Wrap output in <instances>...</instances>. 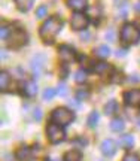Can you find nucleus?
Listing matches in <instances>:
<instances>
[{"label":"nucleus","instance_id":"nucleus-1","mask_svg":"<svg viewBox=\"0 0 140 161\" xmlns=\"http://www.w3.org/2000/svg\"><path fill=\"white\" fill-rule=\"evenodd\" d=\"M61 29H63V19H60L58 17H51L42 24L39 35L45 40V43H52L54 37L58 35Z\"/></svg>","mask_w":140,"mask_h":161},{"label":"nucleus","instance_id":"nucleus-2","mask_svg":"<svg viewBox=\"0 0 140 161\" xmlns=\"http://www.w3.org/2000/svg\"><path fill=\"white\" fill-rule=\"evenodd\" d=\"M140 39V30L133 24H125L121 30V40L127 45L137 43Z\"/></svg>","mask_w":140,"mask_h":161},{"label":"nucleus","instance_id":"nucleus-3","mask_svg":"<svg viewBox=\"0 0 140 161\" xmlns=\"http://www.w3.org/2000/svg\"><path fill=\"white\" fill-rule=\"evenodd\" d=\"M75 119V114L72 110L66 109V108H58L52 112L51 115V121L58 124V125H69L72 121Z\"/></svg>","mask_w":140,"mask_h":161},{"label":"nucleus","instance_id":"nucleus-4","mask_svg":"<svg viewBox=\"0 0 140 161\" xmlns=\"http://www.w3.org/2000/svg\"><path fill=\"white\" fill-rule=\"evenodd\" d=\"M6 40H8L9 48H21L23 45L27 43V33L21 29L11 30V33H9Z\"/></svg>","mask_w":140,"mask_h":161},{"label":"nucleus","instance_id":"nucleus-5","mask_svg":"<svg viewBox=\"0 0 140 161\" xmlns=\"http://www.w3.org/2000/svg\"><path fill=\"white\" fill-rule=\"evenodd\" d=\"M46 134H48V140L51 143H60L66 139V131L63 130V125H58V124H49L46 127Z\"/></svg>","mask_w":140,"mask_h":161},{"label":"nucleus","instance_id":"nucleus-6","mask_svg":"<svg viewBox=\"0 0 140 161\" xmlns=\"http://www.w3.org/2000/svg\"><path fill=\"white\" fill-rule=\"evenodd\" d=\"M45 66H46V57L43 54H37V55H35V57L31 58L30 67H31V72H33L35 78H39L43 73Z\"/></svg>","mask_w":140,"mask_h":161},{"label":"nucleus","instance_id":"nucleus-7","mask_svg":"<svg viewBox=\"0 0 140 161\" xmlns=\"http://www.w3.org/2000/svg\"><path fill=\"white\" fill-rule=\"evenodd\" d=\"M70 25H72L73 30H78V31L85 30L88 25V15L81 14V12L73 14V15H72V19H70Z\"/></svg>","mask_w":140,"mask_h":161},{"label":"nucleus","instance_id":"nucleus-8","mask_svg":"<svg viewBox=\"0 0 140 161\" xmlns=\"http://www.w3.org/2000/svg\"><path fill=\"white\" fill-rule=\"evenodd\" d=\"M58 54H60L61 61H64V63H72V61H75V58H76L75 49H73L72 46H67V45L60 46Z\"/></svg>","mask_w":140,"mask_h":161},{"label":"nucleus","instance_id":"nucleus-9","mask_svg":"<svg viewBox=\"0 0 140 161\" xmlns=\"http://www.w3.org/2000/svg\"><path fill=\"white\" fill-rule=\"evenodd\" d=\"M124 100L128 106H140V90H131L124 94Z\"/></svg>","mask_w":140,"mask_h":161},{"label":"nucleus","instance_id":"nucleus-10","mask_svg":"<svg viewBox=\"0 0 140 161\" xmlns=\"http://www.w3.org/2000/svg\"><path fill=\"white\" fill-rule=\"evenodd\" d=\"M100 149H101V152H103V155L112 157V155H115V152H116V143H115L112 139H106V140L101 142Z\"/></svg>","mask_w":140,"mask_h":161},{"label":"nucleus","instance_id":"nucleus-11","mask_svg":"<svg viewBox=\"0 0 140 161\" xmlns=\"http://www.w3.org/2000/svg\"><path fill=\"white\" fill-rule=\"evenodd\" d=\"M31 157H33V152H31V149L29 146H21L17 151V158L19 161H29L31 160Z\"/></svg>","mask_w":140,"mask_h":161},{"label":"nucleus","instance_id":"nucleus-12","mask_svg":"<svg viewBox=\"0 0 140 161\" xmlns=\"http://www.w3.org/2000/svg\"><path fill=\"white\" fill-rule=\"evenodd\" d=\"M67 5H69L70 9L78 11V12H81V11H83V9L88 8L87 0H67Z\"/></svg>","mask_w":140,"mask_h":161},{"label":"nucleus","instance_id":"nucleus-13","mask_svg":"<svg viewBox=\"0 0 140 161\" xmlns=\"http://www.w3.org/2000/svg\"><path fill=\"white\" fill-rule=\"evenodd\" d=\"M35 0H15V5L21 12H29L33 8Z\"/></svg>","mask_w":140,"mask_h":161},{"label":"nucleus","instance_id":"nucleus-14","mask_svg":"<svg viewBox=\"0 0 140 161\" xmlns=\"http://www.w3.org/2000/svg\"><path fill=\"white\" fill-rule=\"evenodd\" d=\"M24 92H25L29 97H35L36 94H37V84H36L35 80L27 82V84L24 85Z\"/></svg>","mask_w":140,"mask_h":161},{"label":"nucleus","instance_id":"nucleus-15","mask_svg":"<svg viewBox=\"0 0 140 161\" xmlns=\"http://www.w3.org/2000/svg\"><path fill=\"white\" fill-rule=\"evenodd\" d=\"M9 84H11V76H9V73H8V72H2V73H0V88H2V91H6Z\"/></svg>","mask_w":140,"mask_h":161},{"label":"nucleus","instance_id":"nucleus-16","mask_svg":"<svg viewBox=\"0 0 140 161\" xmlns=\"http://www.w3.org/2000/svg\"><path fill=\"white\" fill-rule=\"evenodd\" d=\"M64 161H82V154L79 151H69L64 155Z\"/></svg>","mask_w":140,"mask_h":161},{"label":"nucleus","instance_id":"nucleus-17","mask_svg":"<svg viewBox=\"0 0 140 161\" xmlns=\"http://www.w3.org/2000/svg\"><path fill=\"white\" fill-rule=\"evenodd\" d=\"M94 52H95V55L100 58H106L110 55V49H109V46H106V45H100L99 48H95Z\"/></svg>","mask_w":140,"mask_h":161},{"label":"nucleus","instance_id":"nucleus-18","mask_svg":"<svg viewBox=\"0 0 140 161\" xmlns=\"http://www.w3.org/2000/svg\"><path fill=\"white\" fill-rule=\"evenodd\" d=\"M94 70H95L99 75H106V73L110 72V66L107 63H97L94 66Z\"/></svg>","mask_w":140,"mask_h":161},{"label":"nucleus","instance_id":"nucleus-19","mask_svg":"<svg viewBox=\"0 0 140 161\" xmlns=\"http://www.w3.org/2000/svg\"><path fill=\"white\" fill-rule=\"evenodd\" d=\"M121 145H122L125 149L133 148V145H134V137H133L131 134H125V136L121 137Z\"/></svg>","mask_w":140,"mask_h":161},{"label":"nucleus","instance_id":"nucleus-20","mask_svg":"<svg viewBox=\"0 0 140 161\" xmlns=\"http://www.w3.org/2000/svg\"><path fill=\"white\" fill-rule=\"evenodd\" d=\"M116 110H118V103L115 100H109V103H106V106H105L106 115H113Z\"/></svg>","mask_w":140,"mask_h":161},{"label":"nucleus","instance_id":"nucleus-21","mask_svg":"<svg viewBox=\"0 0 140 161\" xmlns=\"http://www.w3.org/2000/svg\"><path fill=\"white\" fill-rule=\"evenodd\" d=\"M124 121L121 118H115V119H112L110 122V130L112 131H122L124 130Z\"/></svg>","mask_w":140,"mask_h":161},{"label":"nucleus","instance_id":"nucleus-22","mask_svg":"<svg viewBox=\"0 0 140 161\" xmlns=\"http://www.w3.org/2000/svg\"><path fill=\"white\" fill-rule=\"evenodd\" d=\"M97 122H99V114L94 110V112H91L89 116H88V125L91 127V128H95V127H97Z\"/></svg>","mask_w":140,"mask_h":161},{"label":"nucleus","instance_id":"nucleus-23","mask_svg":"<svg viewBox=\"0 0 140 161\" xmlns=\"http://www.w3.org/2000/svg\"><path fill=\"white\" fill-rule=\"evenodd\" d=\"M75 80L78 82V84H82V82H85L87 80V72L83 69H81V70H78L75 73Z\"/></svg>","mask_w":140,"mask_h":161},{"label":"nucleus","instance_id":"nucleus-24","mask_svg":"<svg viewBox=\"0 0 140 161\" xmlns=\"http://www.w3.org/2000/svg\"><path fill=\"white\" fill-rule=\"evenodd\" d=\"M54 96H55V90L54 88H46L43 91V100H52Z\"/></svg>","mask_w":140,"mask_h":161},{"label":"nucleus","instance_id":"nucleus-25","mask_svg":"<svg viewBox=\"0 0 140 161\" xmlns=\"http://www.w3.org/2000/svg\"><path fill=\"white\" fill-rule=\"evenodd\" d=\"M48 14V8L46 6H39L37 11H36V17L37 18H45Z\"/></svg>","mask_w":140,"mask_h":161},{"label":"nucleus","instance_id":"nucleus-26","mask_svg":"<svg viewBox=\"0 0 140 161\" xmlns=\"http://www.w3.org/2000/svg\"><path fill=\"white\" fill-rule=\"evenodd\" d=\"M9 33H11L9 25H2V29H0V37H2V39H8Z\"/></svg>","mask_w":140,"mask_h":161},{"label":"nucleus","instance_id":"nucleus-27","mask_svg":"<svg viewBox=\"0 0 140 161\" xmlns=\"http://www.w3.org/2000/svg\"><path fill=\"white\" fill-rule=\"evenodd\" d=\"M58 94L61 97H66L67 94H69V88L64 85V84H60L58 85Z\"/></svg>","mask_w":140,"mask_h":161},{"label":"nucleus","instance_id":"nucleus-28","mask_svg":"<svg viewBox=\"0 0 140 161\" xmlns=\"http://www.w3.org/2000/svg\"><path fill=\"white\" fill-rule=\"evenodd\" d=\"M88 91H85V90H79L78 91V94H76V100H85V98H88Z\"/></svg>","mask_w":140,"mask_h":161},{"label":"nucleus","instance_id":"nucleus-29","mask_svg":"<svg viewBox=\"0 0 140 161\" xmlns=\"http://www.w3.org/2000/svg\"><path fill=\"white\" fill-rule=\"evenodd\" d=\"M122 161H140L139 155H136V154H127V155L124 157Z\"/></svg>","mask_w":140,"mask_h":161},{"label":"nucleus","instance_id":"nucleus-30","mask_svg":"<svg viewBox=\"0 0 140 161\" xmlns=\"http://www.w3.org/2000/svg\"><path fill=\"white\" fill-rule=\"evenodd\" d=\"M106 39L109 40V42H113V39H115V33H113V30H109V31L106 33Z\"/></svg>","mask_w":140,"mask_h":161},{"label":"nucleus","instance_id":"nucleus-31","mask_svg":"<svg viewBox=\"0 0 140 161\" xmlns=\"http://www.w3.org/2000/svg\"><path fill=\"white\" fill-rule=\"evenodd\" d=\"M35 119L36 121H40L42 119V110L37 108V109H35Z\"/></svg>","mask_w":140,"mask_h":161},{"label":"nucleus","instance_id":"nucleus-32","mask_svg":"<svg viewBox=\"0 0 140 161\" xmlns=\"http://www.w3.org/2000/svg\"><path fill=\"white\" fill-rule=\"evenodd\" d=\"M81 39L83 40V42H87V40L89 39V33H82V35H81Z\"/></svg>","mask_w":140,"mask_h":161},{"label":"nucleus","instance_id":"nucleus-33","mask_svg":"<svg viewBox=\"0 0 140 161\" xmlns=\"http://www.w3.org/2000/svg\"><path fill=\"white\" fill-rule=\"evenodd\" d=\"M125 55V51L124 49H118L116 51V57H124Z\"/></svg>","mask_w":140,"mask_h":161},{"label":"nucleus","instance_id":"nucleus-34","mask_svg":"<svg viewBox=\"0 0 140 161\" xmlns=\"http://www.w3.org/2000/svg\"><path fill=\"white\" fill-rule=\"evenodd\" d=\"M70 106H73V108H79V103L75 102V100H70Z\"/></svg>","mask_w":140,"mask_h":161},{"label":"nucleus","instance_id":"nucleus-35","mask_svg":"<svg viewBox=\"0 0 140 161\" xmlns=\"http://www.w3.org/2000/svg\"><path fill=\"white\" fill-rule=\"evenodd\" d=\"M130 80H131V82H139L140 78H139V75H136V78H130Z\"/></svg>","mask_w":140,"mask_h":161},{"label":"nucleus","instance_id":"nucleus-36","mask_svg":"<svg viewBox=\"0 0 140 161\" xmlns=\"http://www.w3.org/2000/svg\"><path fill=\"white\" fill-rule=\"evenodd\" d=\"M54 161H60V160H54Z\"/></svg>","mask_w":140,"mask_h":161}]
</instances>
